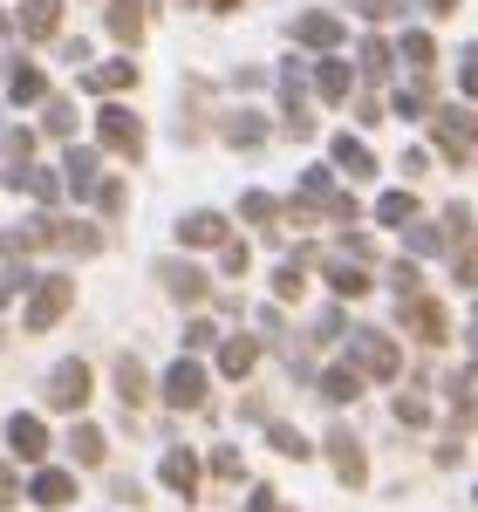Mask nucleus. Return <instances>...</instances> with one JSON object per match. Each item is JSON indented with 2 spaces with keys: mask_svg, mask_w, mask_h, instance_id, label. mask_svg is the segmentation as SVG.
Listing matches in <instances>:
<instances>
[{
  "mask_svg": "<svg viewBox=\"0 0 478 512\" xmlns=\"http://www.w3.org/2000/svg\"><path fill=\"white\" fill-rule=\"evenodd\" d=\"M349 362H362V376H376V383H397L403 376V355L390 335H376V328H356V342H349Z\"/></svg>",
  "mask_w": 478,
  "mask_h": 512,
  "instance_id": "1",
  "label": "nucleus"
},
{
  "mask_svg": "<svg viewBox=\"0 0 478 512\" xmlns=\"http://www.w3.org/2000/svg\"><path fill=\"white\" fill-rule=\"evenodd\" d=\"M431 130H438L444 158H472V144H478V117L472 110H431Z\"/></svg>",
  "mask_w": 478,
  "mask_h": 512,
  "instance_id": "2",
  "label": "nucleus"
},
{
  "mask_svg": "<svg viewBox=\"0 0 478 512\" xmlns=\"http://www.w3.org/2000/svg\"><path fill=\"white\" fill-rule=\"evenodd\" d=\"M69 301H76V280L55 274V280H41V287H35V301H28V315H21V321H28V328H55V321L69 315Z\"/></svg>",
  "mask_w": 478,
  "mask_h": 512,
  "instance_id": "3",
  "label": "nucleus"
},
{
  "mask_svg": "<svg viewBox=\"0 0 478 512\" xmlns=\"http://www.w3.org/2000/svg\"><path fill=\"white\" fill-rule=\"evenodd\" d=\"M403 328H410L417 342H431V349H438L444 335H451L444 308H438V301H424V294H403Z\"/></svg>",
  "mask_w": 478,
  "mask_h": 512,
  "instance_id": "4",
  "label": "nucleus"
},
{
  "mask_svg": "<svg viewBox=\"0 0 478 512\" xmlns=\"http://www.w3.org/2000/svg\"><path fill=\"white\" fill-rule=\"evenodd\" d=\"M96 137H103L110 151H123V158H137V151H144V123L130 117V110H117V103L96 117Z\"/></svg>",
  "mask_w": 478,
  "mask_h": 512,
  "instance_id": "5",
  "label": "nucleus"
},
{
  "mask_svg": "<svg viewBox=\"0 0 478 512\" xmlns=\"http://www.w3.org/2000/svg\"><path fill=\"white\" fill-rule=\"evenodd\" d=\"M48 403H55V410H82V403H89V369H82V362H55V369H48Z\"/></svg>",
  "mask_w": 478,
  "mask_h": 512,
  "instance_id": "6",
  "label": "nucleus"
},
{
  "mask_svg": "<svg viewBox=\"0 0 478 512\" xmlns=\"http://www.w3.org/2000/svg\"><path fill=\"white\" fill-rule=\"evenodd\" d=\"M164 403H171V410H199V403H205V369L192 362V355L164 376Z\"/></svg>",
  "mask_w": 478,
  "mask_h": 512,
  "instance_id": "7",
  "label": "nucleus"
},
{
  "mask_svg": "<svg viewBox=\"0 0 478 512\" xmlns=\"http://www.w3.org/2000/svg\"><path fill=\"white\" fill-rule=\"evenodd\" d=\"M41 246H62V253H103V233H96V226H76V219H41Z\"/></svg>",
  "mask_w": 478,
  "mask_h": 512,
  "instance_id": "8",
  "label": "nucleus"
},
{
  "mask_svg": "<svg viewBox=\"0 0 478 512\" xmlns=\"http://www.w3.org/2000/svg\"><path fill=\"white\" fill-rule=\"evenodd\" d=\"M328 458H335V472H342V485H362V472H369V458H362V444H356V431H328Z\"/></svg>",
  "mask_w": 478,
  "mask_h": 512,
  "instance_id": "9",
  "label": "nucleus"
},
{
  "mask_svg": "<svg viewBox=\"0 0 478 512\" xmlns=\"http://www.w3.org/2000/svg\"><path fill=\"white\" fill-rule=\"evenodd\" d=\"M321 274H328V287L349 301V294H369V267H362L356 253H335V260H321Z\"/></svg>",
  "mask_w": 478,
  "mask_h": 512,
  "instance_id": "10",
  "label": "nucleus"
},
{
  "mask_svg": "<svg viewBox=\"0 0 478 512\" xmlns=\"http://www.w3.org/2000/svg\"><path fill=\"white\" fill-rule=\"evenodd\" d=\"M219 369H226L233 383H246V376L260 369V342H253V335H233V342H219Z\"/></svg>",
  "mask_w": 478,
  "mask_h": 512,
  "instance_id": "11",
  "label": "nucleus"
},
{
  "mask_svg": "<svg viewBox=\"0 0 478 512\" xmlns=\"http://www.w3.org/2000/svg\"><path fill=\"white\" fill-rule=\"evenodd\" d=\"M335 171H342V178H356V185H369V178H376L369 144H356V137H335Z\"/></svg>",
  "mask_w": 478,
  "mask_h": 512,
  "instance_id": "12",
  "label": "nucleus"
},
{
  "mask_svg": "<svg viewBox=\"0 0 478 512\" xmlns=\"http://www.w3.org/2000/svg\"><path fill=\"white\" fill-rule=\"evenodd\" d=\"M199 458H192V451H164V465H158V478L164 485H171V492H199Z\"/></svg>",
  "mask_w": 478,
  "mask_h": 512,
  "instance_id": "13",
  "label": "nucleus"
},
{
  "mask_svg": "<svg viewBox=\"0 0 478 512\" xmlns=\"http://www.w3.org/2000/svg\"><path fill=\"white\" fill-rule=\"evenodd\" d=\"M178 239L185 246H226V219L219 212H192V219H178Z\"/></svg>",
  "mask_w": 478,
  "mask_h": 512,
  "instance_id": "14",
  "label": "nucleus"
},
{
  "mask_svg": "<svg viewBox=\"0 0 478 512\" xmlns=\"http://www.w3.org/2000/svg\"><path fill=\"white\" fill-rule=\"evenodd\" d=\"M7 444H14V451H21V458H41V451H48V424H35V417H28V410H21V417H14V424H7Z\"/></svg>",
  "mask_w": 478,
  "mask_h": 512,
  "instance_id": "15",
  "label": "nucleus"
},
{
  "mask_svg": "<svg viewBox=\"0 0 478 512\" xmlns=\"http://www.w3.org/2000/svg\"><path fill=\"white\" fill-rule=\"evenodd\" d=\"M28 492H35V506H69V499H76V478L69 472H35Z\"/></svg>",
  "mask_w": 478,
  "mask_h": 512,
  "instance_id": "16",
  "label": "nucleus"
},
{
  "mask_svg": "<svg viewBox=\"0 0 478 512\" xmlns=\"http://www.w3.org/2000/svg\"><path fill=\"white\" fill-rule=\"evenodd\" d=\"M321 396H328V403H356V396H362V376H356V362H342V369H328V376H321Z\"/></svg>",
  "mask_w": 478,
  "mask_h": 512,
  "instance_id": "17",
  "label": "nucleus"
},
{
  "mask_svg": "<svg viewBox=\"0 0 478 512\" xmlns=\"http://www.w3.org/2000/svg\"><path fill=\"white\" fill-rule=\"evenodd\" d=\"M55 21H62V0H28V14H21V28H28V41L55 35Z\"/></svg>",
  "mask_w": 478,
  "mask_h": 512,
  "instance_id": "18",
  "label": "nucleus"
},
{
  "mask_svg": "<svg viewBox=\"0 0 478 512\" xmlns=\"http://www.w3.org/2000/svg\"><path fill=\"white\" fill-rule=\"evenodd\" d=\"M376 219H383V226H410V219H417V198L410 192H383L376 198Z\"/></svg>",
  "mask_w": 478,
  "mask_h": 512,
  "instance_id": "19",
  "label": "nucleus"
},
{
  "mask_svg": "<svg viewBox=\"0 0 478 512\" xmlns=\"http://www.w3.org/2000/svg\"><path fill=\"white\" fill-rule=\"evenodd\" d=\"M226 144H233V151H253V144H267V123H260V117H226Z\"/></svg>",
  "mask_w": 478,
  "mask_h": 512,
  "instance_id": "20",
  "label": "nucleus"
},
{
  "mask_svg": "<svg viewBox=\"0 0 478 512\" xmlns=\"http://www.w3.org/2000/svg\"><path fill=\"white\" fill-rule=\"evenodd\" d=\"M301 41H308V48H335V41H342L335 14H301Z\"/></svg>",
  "mask_w": 478,
  "mask_h": 512,
  "instance_id": "21",
  "label": "nucleus"
},
{
  "mask_svg": "<svg viewBox=\"0 0 478 512\" xmlns=\"http://www.w3.org/2000/svg\"><path fill=\"white\" fill-rule=\"evenodd\" d=\"M315 89H321V96H328V103H342V96H349V62H321Z\"/></svg>",
  "mask_w": 478,
  "mask_h": 512,
  "instance_id": "22",
  "label": "nucleus"
},
{
  "mask_svg": "<svg viewBox=\"0 0 478 512\" xmlns=\"http://www.w3.org/2000/svg\"><path fill=\"white\" fill-rule=\"evenodd\" d=\"M69 451H76L82 465H103V431H89V424H76V431H69Z\"/></svg>",
  "mask_w": 478,
  "mask_h": 512,
  "instance_id": "23",
  "label": "nucleus"
},
{
  "mask_svg": "<svg viewBox=\"0 0 478 512\" xmlns=\"http://www.w3.org/2000/svg\"><path fill=\"white\" fill-rule=\"evenodd\" d=\"M164 287H171L178 301H205V280H199V274H185V267H164Z\"/></svg>",
  "mask_w": 478,
  "mask_h": 512,
  "instance_id": "24",
  "label": "nucleus"
},
{
  "mask_svg": "<svg viewBox=\"0 0 478 512\" xmlns=\"http://www.w3.org/2000/svg\"><path fill=\"white\" fill-rule=\"evenodd\" d=\"M48 96V82H41V69H14V103L28 110V103H41Z\"/></svg>",
  "mask_w": 478,
  "mask_h": 512,
  "instance_id": "25",
  "label": "nucleus"
},
{
  "mask_svg": "<svg viewBox=\"0 0 478 512\" xmlns=\"http://www.w3.org/2000/svg\"><path fill=\"white\" fill-rule=\"evenodd\" d=\"M267 444H274L280 458H308V437L294 431V424H274V431H267Z\"/></svg>",
  "mask_w": 478,
  "mask_h": 512,
  "instance_id": "26",
  "label": "nucleus"
},
{
  "mask_svg": "<svg viewBox=\"0 0 478 512\" xmlns=\"http://www.w3.org/2000/svg\"><path fill=\"white\" fill-rule=\"evenodd\" d=\"M130 82H137V62H110V69L89 76V89H130Z\"/></svg>",
  "mask_w": 478,
  "mask_h": 512,
  "instance_id": "27",
  "label": "nucleus"
},
{
  "mask_svg": "<svg viewBox=\"0 0 478 512\" xmlns=\"http://www.w3.org/2000/svg\"><path fill=\"white\" fill-rule=\"evenodd\" d=\"M397 117H431V89H424V82L397 89Z\"/></svg>",
  "mask_w": 478,
  "mask_h": 512,
  "instance_id": "28",
  "label": "nucleus"
},
{
  "mask_svg": "<svg viewBox=\"0 0 478 512\" xmlns=\"http://www.w3.org/2000/svg\"><path fill=\"white\" fill-rule=\"evenodd\" d=\"M199 349H219V328L212 321H185V355H199Z\"/></svg>",
  "mask_w": 478,
  "mask_h": 512,
  "instance_id": "29",
  "label": "nucleus"
},
{
  "mask_svg": "<svg viewBox=\"0 0 478 512\" xmlns=\"http://www.w3.org/2000/svg\"><path fill=\"white\" fill-rule=\"evenodd\" d=\"M117 390H123V403H144L151 383H144V369H137V362H123V369H117Z\"/></svg>",
  "mask_w": 478,
  "mask_h": 512,
  "instance_id": "30",
  "label": "nucleus"
},
{
  "mask_svg": "<svg viewBox=\"0 0 478 512\" xmlns=\"http://www.w3.org/2000/svg\"><path fill=\"white\" fill-rule=\"evenodd\" d=\"M137 21H144V7H137V0H117V14H110V28H117L123 41H137Z\"/></svg>",
  "mask_w": 478,
  "mask_h": 512,
  "instance_id": "31",
  "label": "nucleus"
},
{
  "mask_svg": "<svg viewBox=\"0 0 478 512\" xmlns=\"http://www.w3.org/2000/svg\"><path fill=\"white\" fill-rule=\"evenodd\" d=\"M301 287H308V267H280V274H274V294H280V301H301Z\"/></svg>",
  "mask_w": 478,
  "mask_h": 512,
  "instance_id": "32",
  "label": "nucleus"
},
{
  "mask_svg": "<svg viewBox=\"0 0 478 512\" xmlns=\"http://www.w3.org/2000/svg\"><path fill=\"white\" fill-rule=\"evenodd\" d=\"M69 185H96V158H89V151H69Z\"/></svg>",
  "mask_w": 478,
  "mask_h": 512,
  "instance_id": "33",
  "label": "nucleus"
},
{
  "mask_svg": "<svg viewBox=\"0 0 478 512\" xmlns=\"http://www.w3.org/2000/svg\"><path fill=\"white\" fill-rule=\"evenodd\" d=\"M212 472H219V478H239V472H246V458H239L233 444H219V451H212Z\"/></svg>",
  "mask_w": 478,
  "mask_h": 512,
  "instance_id": "34",
  "label": "nucleus"
},
{
  "mask_svg": "<svg viewBox=\"0 0 478 512\" xmlns=\"http://www.w3.org/2000/svg\"><path fill=\"white\" fill-rule=\"evenodd\" d=\"M246 219H253V226H274V198H267V192H246Z\"/></svg>",
  "mask_w": 478,
  "mask_h": 512,
  "instance_id": "35",
  "label": "nucleus"
},
{
  "mask_svg": "<svg viewBox=\"0 0 478 512\" xmlns=\"http://www.w3.org/2000/svg\"><path fill=\"white\" fill-rule=\"evenodd\" d=\"M41 123L62 137V130H76V110H69V103H48V110H41Z\"/></svg>",
  "mask_w": 478,
  "mask_h": 512,
  "instance_id": "36",
  "label": "nucleus"
},
{
  "mask_svg": "<svg viewBox=\"0 0 478 512\" xmlns=\"http://www.w3.org/2000/svg\"><path fill=\"white\" fill-rule=\"evenodd\" d=\"M246 512H287V506L274 499V485H253V499H246Z\"/></svg>",
  "mask_w": 478,
  "mask_h": 512,
  "instance_id": "37",
  "label": "nucleus"
},
{
  "mask_svg": "<svg viewBox=\"0 0 478 512\" xmlns=\"http://www.w3.org/2000/svg\"><path fill=\"white\" fill-rule=\"evenodd\" d=\"M383 69H390V55H383V48H376V41H369V48H362V76L376 82V76H383Z\"/></svg>",
  "mask_w": 478,
  "mask_h": 512,
  "instance_id": "38",
  "label": "nucleus"
},
{
  "mask_svg": "<svg viewBox=\"0 0 478 512\" xmlns=\"http://www.w3.org/2000/svg\"><path fill=\"white\" fill-rule=\"evenodd\" d=\"M458 82H465V96H478V48H465V62H458Z\"/></svg>",
  "mask_w": 478,
  "mask_h": 512,
  "instance_id": "39",
  "label": "nucleus"
},
{
  "mask_svg": "<svg viewBox=\"0 0 478 512\" xmlns=\"http://www.w3.org/2000/svg\"><path fill=\"white\" fill-rule=\"evenodd\" d=\"M403 55H410V62L424 69V62H431V35H403Z\"/></svg>",
  "mask_w": 478,
  "mask_h": 512,
  "instance_id": "40",
  "label": "nucleus"
},
{
  "mask_svg": "<svg viewBox=\"0 0 478 512\" xmlns=\"http://www.w3.org/2000/svg\"><path fill=\"white\" fill-rule=\"evenodd\" d=\"M397 424H424V396H397Z\"/></svg>",
  "mask_w": 478,
  "mask_h": 512,
  "instance_id": "41",
  "label": "nucleus"
},
{
  "mask_svg": "<svg viewBox=\"0 0 478 512\" xmlns=\"http://www.w3.org/2000/svg\"><path fill=\"white\" fill-rule=\"evenodd\" d=\"M14 499H21V478H14L7 465H0V506H14Z\"/></svg>",
  "mask_w": 478,
  "mask_h": 512,
  "instance_id": "42",
  "label": "nucleus"
},
{
  "mask_svg": "<svg viewBox=\"0 0 478 512\" xmlns=\"http://www.w3.org/2000/svg\"><path fill=\"white\" fill-rule=\"evenodd\" d=\"M14 287H21V267H0V301H7Z\"/></svg>",
  "mask_w": 478,
  "mask_h": 512,
  "instance_id": "43",
  "label": "nucleus"
},
{
  "mask_svg": "<svg viewBox=\"0 0 478 512\" xmlns=\"http://www.w3.org/2000/svg\"><path fill=\"white\" fill-rule=\"evenodd\" d=\"M362 14H376V21H383V14H397V0H362Z\"/></svg>",
  "mask_w": 478,
  "mask_h": 512,
  "instance_id": "44",
  "label": "nucleus"
},
{
  "mask_svg": "<svg viewBox=\"0 0 478 512\" xmlns=\"http://www.w3.org/2000/svg\"><path fill=\"white\" fill-rule=\"evenodd\" d=\"M431 7H451V0H431Z\"/></svg>",
  "mask_w": 478,
  "mask_h": 512,
  "instance_id": "45",
  "label": "nucleus"
},
{
  "mask_svg": "<svg viewBox=\"0 0 478 512\" xmlns=\"http://www.w3.org/2000/svg\"><path fill=\"white\" fill-rule=\"evenodd\" d=\"M219 7H239V0H219Z\"/></svg>",
  "mask_w": 478,
  "mask_h": 512,
  "instance_id": "46",
  "label": "nucleus"
},
{
  "mask_svg": "<svg viewBox=\"0 0 478 512\" xmlns=\"http://www.w3.org/2000/svg\"><path fill=\"white\" fill-rule=\"evenodd\" d=\"M472 328H478V315H472Z\"/></svg>",
  "mask_w": 478,
  "mask_h": 512,
  "instance_id": "47",
  "label": "nucleus"
}]
</instances>
